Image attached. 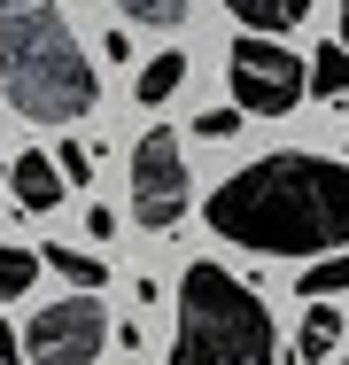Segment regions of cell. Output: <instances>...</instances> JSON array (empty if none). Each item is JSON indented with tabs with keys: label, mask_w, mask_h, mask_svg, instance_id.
I'll return each instance as SVG.
<instances>
[{
	"label": "cell",
	"mask_w": 349,
	"mask_h": 365,
	"mask_svg": "<svg viewBox=\"0 0 349 365\" xmlns=\"http://www.w3.org/2000/svg\"><path fill=\"white\" fill-rule=\"evenodd\" d=\"M179 86H187V55H179V47H163V55H147V63H140V78H132L140 109H155V101H171Z\"/></svg>",
	"instance_id": "cell-10"
},
{
	"label": "cell",
	"mask_w": 349,
	"mask_h": 365,
	"mask_svg": "<svg viewBox=\"0 0 349 365\" xmlns=\"http://www.w3.org/2000/svg\"><path fill=\"white\" fill-rule=\"evenodd\" d=\"M334 350H342V295H311V311H303V334H295L287 365H326Z\"/></svg>",
	"instance_id": "cell-8"
},
{
	"label": "cell",
	"mask_w": 349,
	"mask_h": 365,
	"mask_svg": "<svg viewBox=\"0 0 349 365\" xmlns=\"http://www.w3.org/2000/svg\"><path fill=\"white\" fill-rule=\"evenodd\" d=\"M0 179H8V155H0Z\"/></svg>",
	"instance_id": "cell-21"
},
{
	"label": "cell",
	"mask_w": 349,
	"mask_h": 365,
	"mask_svg": "<svg viewBox=\"0 0 349 365\" xmlns=\"http://www.w3.org/2000/svg\"><path fill=\"white\" fill-rule=\"evenodd\" d=\"M311 93H318V101H342L349 93V47L342 39H326V47L311 55Z\"/></svg>",
	"instance_id": "cell-12"
},
{
	"label": "cell",
	"mask_w": 349,
	"mask_h": 365,
	"mask_svg": "<svg viewBox=\"0 0 349 365\" xmlns=\"http://www.w3.org/2000/svg\"><path fill=\"white\" fill-rule=\"evenodd\" d=\"M55 163H63V179H70V187H85V179H93V163H85V148H78V140L55 148Z\"/></svg>",
	"instance_id": "cell-17"
},
{
	"label": "cell",
	"mask_w": 349,
	"mask_h": 365,
	"mask_svg": "<svg viewBox=\"0 0 349 365\" xmlns=\"http://www.w3.org/2000/svg\"><path fill=\"white\" fill-rule=\"evenodd\" d=\"M225 86H233V101H241L249 117H287V109H303V93H311V63H303L295 47H279L272 31H249V39H233Z\"/></svg>",
	"instance_id": "cell-4"
},
{
	"label": "cell",
	"mask_w": 349,
	"mask_h": 365,
	"mask_svg": "<svg viewBox=\"0 0 349 365\" xmlns=\"http://www.w3.org/2000/svg\"><path fill=\"white\" fill-rule=\"evenodd\" d=\"M272 303L249 280H233L225 264L194 257L179 272V342L163 365H272Z\"/></svg>",
	"instance_id": "cell-3"
},
{
	"label": "cell",
	"mask_w": 349,
	"mask_h": 365,
	"mask_svg": "<svg viewBox=\"0 0 349 365\" xmlns=\"http://www.w3.org/2000/svg\"><path fill=\"white\" fill-rule=\"evenodd\" d=\"M39 257H47V272L70 280V288H109V264H101L93 249H78V241H47Z\"/></svg>",
	"instance_id": "cell-9"
},
{
	"label": "cell",
	"mask_w": 349,
	"mask_h": 365,
	"mask_svg": "<svg viewBox=\"0 0 349 365\" xmlns=\"http://www.w3.org/2000/svg\"><path fill=\"white\" fill-rule=\"evenodd\" d=\"M0 101L47 133L93 117L101 71L55 0H0Z\"/></svg>",
	"instance_id": "cell-2"
},
{
	"label": "cell",
	"mask_w": 349,
	"mask_h": 365,
	"mask_svg": "<svg viewBox=\"0 0 349 365\" xmlns=\"http://www.w3.org/2000/svg\"><path fill=\"white\" fill-rule=\"evenodd\" d=\"M241 117H249L241 101H233V109H202V117H194V140H233V133H241Z\"/></svg>",
	"instance_id": "cell-16"
},
{
	"label": "cell",
	"mask_w": 349,
	"mask_h": 365,
	"mask_svg": "<svg viewBox=\"0 0 349 365\" xmlns=\"http://www.w3.org/2000/svg\"><path fill=\"white\" fill-rule=\"evenodd\" d=\"M63 163H55V155H16V163H8V195H16V210H39V218H47V210H55V202H63Z\"/></svg>",
	"instance_id": "cell-7"
},
{
	"label": "cell",
	"mask_w": 349,
	"mask_h": 365,
	"mask_svg": "<svg viewBox=\"0 0 349 365\" xmlns=\"http://www.w3.org/2000/svg\"><path fill=\"white\" fill-rule=\"evenodd\" d=\"M342 365H349V358H342Z\"/></svg>",
	"instance_id": "cell-22"
},
{
	"label": "cell",
	"mask_w": 349,
	"mask_h": 365,
	"mask_svg": "<svg viewBox=\"0 0 349 365\" xmlns=\"http://www.w3.org/2000/svg\"><path fill=\"white\" fill-rule=\"evenodd\" d=\"M295 288H303V303H311V295H342V288H349V249H326V257H311Z\"/></svg>",
	"instance_id": "cell-13"
},
{
	"label": "cell",
	"mask_w": 349,
	"mask_h": 365,
	"mask_svg": "<svg viewBox=\"0 0 349 365\" xmlns=\"http://www.w3.org/2000/svg\"><path fill=\"white\" fill-rule=\"evenodd\" d=\"M109 311H101V295L78 288L63 295V303H39L31 311V327H24V358L31 365H93L101 350H109Z\"/></svg>",
	"instance_id": "cell-5"
},
{
	"label": "cell",
	"mask_w": 349,
	"mask_h": 365,
	"mask_svg": "<svg viewBox=\"0 0 349 365\" xmlns=\"http://www.w3.org/2000/svg\"><path fill=\"white\" fill-rule=\"evenodd\" d=\"M334 31H342V47H349V0H342V8H334Z\"/></svg>",
	"instance_id": "cell-20"
},
{
	"label": "cell",
	"mask_w": 349,
	"mask_h": 365,
	"mask_svg": "<svg viewBox=\"0 0 349 365\" xmlns=\"http://www.w3.org/2000/svg\"><path fill=\"white\" fill-rule=\"evenodd\" d=\"M217 8H233L249 31H295V24H303L318 0H217Z\"/></svg>",
	"instance_id": "cell-11"
},
{
	"label": "cell",
	"mask_w": 349,
	"mask_h": 365,
	"mask_svg": "<svg viewBox=\"0 0 349 365\" xmlns=\"http://www.w3.org/2000/svg\"><path fill=\"white\" fill-rule=\"evenodd\" d=\"M125 24H155V31H179L187 24V0H117Z\"/></svg>",
	"instance_id": "cell-15"
},
{
	"label": "cell",
	"mask_w": 349,
	"mask_h": 365,
	"mask_svg": "<svg viewBox=\"0 0 349 365\" xmlns=\"http://www.w3.org/2000/svg\"><path fill=\"white\" fill-rule=\"evenodd\" d=\"M85 233H93V241H117V210H101V202H93V210H85Z\"/></svg>",
	"instance_id": "cell-18"
},
{
	"label": "cell",
	"mask_w": 349,
	"mask_h": 365,
	"mask_svg": "<svg viewBox=\"0 0 349 365\" xmlns=\"http://www.w3.org/2000/svg\"><path fill=\"white\" fill-rule=\"evenodd\" d=\"M194 210V187H187V148L171 125H147L132 148V218L147 233H171V225Z\"/></svg>",
	"instance_id": "cell-6"
},
{
	"label": "cell",
	"mask_w": 349,
	"mask_h": 365,
	"mask_svg": "<svg viewBox=\"0 0 349 365\" xmlns=\"http://www.w3.org/2000/svg\"><path fill=\"white\" fill-rule=\"evenodd\" d=\"M0 365H31V358H24V334H16L8 319H0Z\"/></svg>",
	"instance_id": "cell-19"
},
{
	"label": "cell",
	"mask_w": 349,
	"mask_h": 365,
	"mask_svg": "<svg viewBox=\"0 0 349 365\" xmlns=\"http://www.w3.org/2000/svg\"><path fill=\"white\" fill-rule=\"evenodd\" d=\"M39 272H47V257H39V249H16V241H0V303H8V295H24Z\"/></svg>",
	"instance_id": "cell-14"
},
{
	"label": "cell",
	"mask_w": 349,
	"mask_h": 365,
	"mask_svg": "<svg viewBox=\"0 0 349 365\" xmlns=\"http://www.w3.org/2000/svg\"><path fill=\"white\" fill-rule=\"evenodd\" d=\"M209 233L256 257H303V264L326 249H349V155L334 163V155L287 148L233 171L209 195Z\"/></svg>",
	"instance_id": "cell-1"
}]
</instances>
